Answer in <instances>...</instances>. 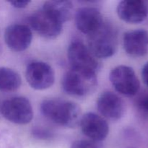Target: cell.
Returning a JSON list of instances; mask_svg holds the SVG:
<instances>
[{"mask_svg":"<svg viewBox=\"0 0 148 148\" xmlns=\"http://www.w3.org/2000/svg\"><path fill=\"white\" fill-rule=\"evenodd\" d=\"M40 111L53 123L66 128H75L79 125L82 116L77 104L59 98L44 100L40 104Z\"/></svg>","mask_w":148,"mask_h":148,"instance_id":"obj_1","label":"cell"},{"mask_svg":"<svg viewBox=\"0 0 148 148\" xmlns=\"http://www.w3.org/2000/svg\"><path fill=\"white\" fill-rule=\"evenodd\" d=\"M88 49L98 59H107L115 53L118 45L116 30L104 21L95 31L88 36Z\"/></svg>","mask_w":148,"mask_h":148,"instance_id":"obj_2","label":"cell"},{"mask_svg":"<svg viewBox=\"0 0 148 148\" xmlns=\"http://www.w3.org/2000/svg\"><path fill=\"white\" fill-rule=\"evenodd\" d=\"M64 91L75 97H86L92 94L98 86L95 73L71 68L62 79Z\"/></svg>","mask_w":148,"mask_h":148,"instance_id":"obj_3","label":"cell"},{"mask_svg":"<svg viewBox=\"0 0 148 148\" xmlns=\"http://www.w3.org/2000/svg\"><path fill=\"white\" fill-rule=\"evenodd\" d=\"M0 113L5 119L20 125L29 124L33 118L30 101L23 96L13 97L0 104Z\"/></svg>","mask_w":148,"mask_h":148,"instance_id":"obj_4","label":"cell"},{"mask_svg":"<svg viewBox=\"0 0 148 148\" xmlns=\"http://www.w3.org/2000/svg\"><path fill=\"white\" fill-rule=\"evenodd\" d=\"M67 58L71 68L96 74L101 68V64L88 47L80 41H74L69 45Z\"/></svg>","mask_w":148,"mask_h":148,"instance_id":"obj_5","label":"cell"},{"mask_svg":"<svg viewBox=\"0 0 148 148\" xmlns=\"http://www.w3.org/2000/svg\"><path fill=\"white\" fill-rule=\"evenodd\" d=\"M109 79L116 90L126 96H134L140 90V80L134 69L129 66H116L110 72Z\"/></svg>","mask_w":148,"mask_h":148,"instance_id":"obj_6","label":"cell"},{"mask_svg":"<svg viewBox=\"0 0 148 148\" xmlns=\"http://www.w3.org/2000/svg\"><path fill=\"white\" fill-rule=\"evenodd\" d=\"M25 78L33 89L43 90L51 88L55 81L53 68L43 62H33L26 68Z\"/></svg>","mask_w":148,"mask_h":148,"instance_id":"obj_7","label":"cell"},{"mask_svg":"<svg viewBox=\"0 0 148 148\" xmlns=\"http://www.w3.org/2000/svg\"><path fill=\"white\" fill-rule=\"evenodd\" d=\"M29 23L39 36L47 39L56 38L62 31V23L43 8L30 15Z\"/></svg>","mask_w":148,"mask_h":148,"instance_id":"obj_8","label":"cell"},{"mask_svg":"<svg viewBox=\"0 0 148 148\" xmlns=\"http://www.w3.org/2000/svg\"><path fill=\"white\" fill-rule=\"evenodd\" d=\"M79 126L84 135L93 142L103 141L109 133L107 121L95 113L89 112L82 115Z\"/></svg>","mask_w":148,"mask_h":148,"instance_id":"obj_9","label":"cell"},{"mask_svg":"<svg viewBox=\"0 0 148 148\" xmlns=\"http://www.w3.org/2000/svg\"><path fill=\"white\" fill-rule=\"evenodd\" d=\"M4 39L6 45L14 51L26 50L31 44L33 33L27 25L12 24L4 30Z\"/></svg>","mask_w":148,"mask_h":148,"instance_id":"obj_10","label":"cell"},{"mask_svg":"<svg viewBox=\"0 0 148 148\" xmlns=\"http://www.w3.org/2000/svg\"><path fill=\"white\" fill-rule=\"evenodd\" d=\"M97 108L104 118L117 121L124 116L125 105L118 95L111 91H106L101 93L98 98Z\"/></svg>","mask_w":148,"mask_h":148,"instance_id":"obj_11","label":"cell"},{"mask_svg":"<svg viewBox=\"0 0 148 148\" xmlns=\"http://www.w3.org/2000/svg\"><path fill=\"white\" fill-rule=\"evenodd\" d=\"M117 14L123 21L130 24H138L146 20L148 9L142 0H124L117 6Z\"/></svg>","mask_w":148,"mask_h":148,"instance_id":"obj_12","label":"cell"},{"mask_svg":"<svg viewBox=\"0 0 148 148\" xmlns=\"http://www.w3.org/2000/svg\"><path fill=\"white\" fill-rule=\"evenodd\" d=\"M126 53L132 57H142L148 52V32L144 29L127 31L123 38Z\"/></svg>","mask_w":148,"mask_h":148,"instance_id":"obj_13","label":"cell"},{"mask_svg":"<svg viewBox=\"0 0 148 148\" xmlns=\"http://www.w3.org/2000/svg\"><path fill=\"white\" fill-rule=\"evenodd\" d=\"M75 20L78 30L87 36L95 31L104 22L100 10L92 7L78 9L75 13Z\"/></svg>","mask_w":148,"mask_h":148,"instance_id":"obj_14","label":"cell"},{"mask_svg":"<svg viewBox=\"0 0 148 148\" xmlns=\"http://www.w3.org/2000/svg\"><path fill=\"white\" fill-rule=\"evenodd\" d=\"M42 8L62 24L70 20L74 13V6L69 1H48Z\"/></svg>","mask_w":148,"mask_h":148,"instance_id":"obj_15","label":"cell"},{"mask_svg":"<svg viewBox=\"0 0 148 148\" xmlns=\"http://www.w3.org/2000/svg\"><path fill=\"white\" fill-rule=\"evenodd\" d=\"M21 83V77L17 72L5 66L0 67V91H14L20 88Z\"/></svg>","mask_w":148,"mask_h":148,"instance_id":"obj_16","label":"cell"},{"mask_svg":"<svg viewBox=\"0 0 148 148\" xmlns=\"http://www.w3.org/2000/svg\"><path fill=\"white\" fill-rule=\"evenodd\" d=\"M135 104L140 113L148 115V92H144L139 95L136 99Z\"/></svg>","mask_w":148,"mask_h":148,"instance_id":"obj_17","label":"cell"},{"mask_svg":"<svg viewBox=\"0 0 148 148\" xmlns=\"http://www.w3.org/2000/svg\"><path fill=\"white\" fill-rule=\"evenodd\" d=\"M32 134L35 138L38 140H49L53 137V133L47 129L41 127H36L32 130Z\"/></svg>","mask_w":148,"mask_h":148,"instance_id":"obj_18","label":"cell"},{"mask_svg":"<svg viewBox=\"0 0 148 148\" xmlns=\"http://www.w3.org/2000/svg\"><path fill=\"white\" fill-rule=\"evenodd\" d=\"M70 148H98L94 143L88 140H80L75 141L71 145Z\"/></svg>","mask_w":148,"mask_h":148,"instance_id":"obj_19","label":"cell"},{"mask_svg":"<svg viewBox=\"0 0 148 148\" xmlns=\"http://www.w3.org/2000/svg\"><path fill=\"white\" fill-rule=\"evenodd\" d=\"M30 1H10V4L13 7L17 9H23L25 8L30 4Z\"/></svg>","mask_w":148,"mask_h":148,"instance_id":"obj_20","label":"cell"},{"mask_svg":"<svg viewBox=\"0 0 148 148\" xmlns=\"http://www.w3.org/2000/svg\"><path fill=\"white\" fill-rule=\"evenodd\" d=\"M142 77L144 83L148 87V62L144 65L142 69Z\"/></svg>","mask_w":148,"mask_h":148,"instance_id":"obj_21","label":"cell"}]
</instances>
